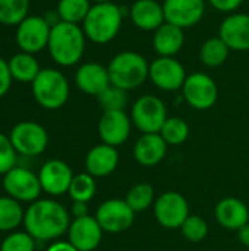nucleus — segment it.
Listing matches in <instances>:
<instances>
[{
  "instance_id": "1",
  "label": "nucleus",
  "mask_w": 249,
  "mask_h": 251,
  "mask_svg": "<svg viewBox=\"0 0 249 251\" xmlns=\"http://www.w3.org/2000/svg\"><path fill=\"white\" fill-rule=\"evenodd\" d=\"M70 215L63 204L51 199H38L25 210V231L35 241H53L68 232Z\"/></svg>"
},
{
  "instance_id": "2",
  "label": "nucleus",
  "mask_w": 249,
  "mask_h": 251,
  "mask_svg": "<svg viewBox=\"0 0 249 251\" xmlns=\"http://www.w3.org/2000/svg\"><path fill=\"white\" fill-rule=\"evenodd\" d=\"M87 37L81 25L59 22L50 31L47 50L54 63L63 68L75 66L85 53Z\"/></svg>"
},
{
  "instance_id": "3",
  "label": "nucleus",
  "mask_w": 249,
  "mask_h": 251,
  "mask_svg": "<svg viewBox=\"0 0 249 251\" xmlns=\"http://www.w3.org/2000/svg\"><path fill=\"white\" fill-rule=\"evenodd\" d=\"M125 15L123 7L114 1L92 3L81 25L87 40L98 46L113 41L122 29Z\"/></svg>"
},
{
  "instance_id": "4",
  "label": "nucleus",
  "mask_w": 249,
  "mask_h": 251,
  "mask_svg": "<svg viewBox=\"0 0 249 251\" xmlns=\"http://www.w3.org/2000/svg\"><path fill=\"white\" fill-rule=\"evenodd\" d=\"M107 71L112 85L131 91L141 87L148 79L150 62L138 51L123 50L110 59Z\"/></svg>"
},
{
  "instance_id": "5",
  "label": "nucleus",
  "mask_w": 249,
  "mask_h": 251,
  "mask_svg": "<svg viewBox=\"0 0 249 251\" xmlns=\"http://www.w3.org/2000/svg\"><path fill=\"white\" fill-rule=\"evenodd\" d=\"M35 101L47 110H57L63 107L69 99L70 87L63 72L54 68H44L40 71L31 84Z\"/></svg>"
},
{
  "instance_id": "6",
  "label": "nucleus",
  "mask_w": 249,
  "mask_h": 251,
  "mask_svg": "<svg viewBox=\"0 0 249 251\" xmlns=\"http://www.w3.org/2000/svg\"><path fill=\"white\" fill-rule=\"evenodd\" d=\"M167 118L164 101L154 94L138 97L131 109V121L142 134H158Z\"/></svg>"
},
{
  "instance_id": "7",
  "label": "nucleus",
  "mask_w": 249,
  "mask_h": 251,
  "mask_svg": "<svg viewBox=\"0 0 249 251\" xmlns=\"http://www.w3.org/2000/svg\"><path fill=\"white\" fill-rule=\"evenodd\" d=\"M9 138L16 153L25 157L40 156L48 146V134L45 128L34 121H22L16 124L10 129Z\"/></svg>"
},
{
  "instance_id": "8",
  "label": "nucleus",
  "mask_w": 249,
  "mask_h": 251,
  "mask_svg": "<svg viewBox=\"0 0 249 251\" xmlns=\"http://www.w3.org/2000/svg\"><path fill=\"white\" fill-rule=\"evenodd\" d=\"M1 187L6 196L18 200L19 203H32L38 200L43 193L38 174L23 166H15L6 175H3Z\"/></svg>"
},
{
  "instance_id": "9",
  "label": "nucleus",
  "mask_w": 249,
  "mask_h": 251,
  "mask_svg": "<svg viewBox=\"0 0 249 251\" xmlns=\"http://www.w3.org/2000/svg\"><path fill=\"white\" fill-rule=\"evenodd\" d=\"M182 97L192 109L208 110L219 99V87L208 74L194 72L189 74L183 82Z\"/></svg>"
},
{
  "instance_id": "10",
  "label": "nucleus",
  "mask_w": 249,
  "mask_h": 251,
  "mask_svg": "<svg viewBox=\"0 0 249 251\" xmlns=\"http://www.w3.org/2000/svg\"><path fill=\"white\" fill-rule=\"evenodd\" d=\"M95 219L104 232L120 234L134 225L135 212L131 209L125 199H110L98 206Z\"/></svg>"
},
{
  "instance_id": "11",
  "label": "nucleus",
  "mask_w": 249,
  "mask_h": 251,
  "mask_svg": "<svg viewBox=\"0 0 249 251\" xmlns=\"http://www.w3.org/2000/svg\"><path fill=\"white\" fill-rule=\"evenodd\" d=\"M154 216L163 228L181 229L189 216V204L181 193L166 191L154 201Z\"/></svg>"
},
{
  "instance_id": "12",
  "label": "nucleus",
  "mask_w": 249,
  "mask_h": 251,
  "mask_svg": "<svg viewBox=\"0 0 249 251\" xmlns=\"http://www.w3.org/2000/svg\"><path fill=\"white\" fill-rule=\"evenodd\" d=\"M185 66L176 57L158 56L150 62L148 79L163 91H178L182 90L186 79Z\"/></svg>"
},
{
  "instance_id": "13",
  "label": "nucleus",
  "mask_w": 249,
  "mask_h": 251,
  "mask_svg": "<svg viewBox=\"0 0 249 251\" xmlns=\"http://www.w3.org/2000/svg\"><path fill=\"white\" fill-rule=\"evenodd\" d=\"M51 26L43 16H26L16 26V44L25 53L35 54L47 49Z\"/></svg>"
},
{
  "instance_id": "14",
  "label": "nucleus",
  "mask_w": 249,
  "mask_h": 251,
  "mask_svg": "<svg viewBox=\"0 0 249 251\" xmlns=\"http://www.w3.org/2000/svg\"><path fill=\"white\" fill-rule=\"evenodd\" d=\"M166 22L182 29L198 25L207 9V0H163Z\"/></svg>"
},
{
  "instance_id": "15",
  "label": "nucleus",
  "mask_w": 249,
  "mask_h": 251,
  "mask_svg": "<svg viewBox=\"0 0 249 251\" xmlns=\"http://www.w3.org/2000/svg\"><path fill=\"white\" fill-rule=\"evenodd\" d=\"M73 176L70 166L59 159L47 160L38 171L41 188L51 197H59L68 193Z\"/></svg>"
},
{
  "instance_id": "16",
  "label": "nucleus",
  "mask_w": 249,
  "mask_h": 251,
  "mask_svg": "<svg viewBox=\"0 0 249 251\" xmlns=\"http://www.w3.org/2000/svg\"><path fill=\"white\" fill-rule=\"evenodd\" d=\"M219 37L230 51H249V15L233 12L223 18L219 26Z\"/></svg>"
},
{
  "instance_id": "17",
  "label": "nucleus",
  "mask_w": 249,
  "mask_h": 251,
  "mask_svg": "<svg viewBox=\"0 0 249 251\" xmlns=\"http://www.w3.org/2000/svg\"><path fill=\"white\" fill-rule=\"evenodd\" d=\"M103 234L104 231L95 216L87 215L70 222L68 229V241L78 251H94L100 246Z\"/></svg>"
},
{
  "instance_id": "18",
  "label": "nucleus",
  "mask_w": 249,
  "mask_h": 251,
  "mask_svg": "<svg viewBox=\"0 0 249 251\" xmlns=\"http://www.w3.org/2000/svg\"><path fill=\"white\" fill-rule=\"evenodd\" d=\"M131 125L132 121L125 110H107L98 121V135L104 144L117 147L129 138Z\"/></svg>"
},
{
  "instance_id": "19",
  "label": "nucleus",
  "mask_w": 249,
  "mask_h": 251,
  "mask_svg": "<svg viewBox=\"0 0 249 251\" xmlns=\"http://www.w3.org/2000/svg\"><path fill=\"white\" fill-rule=\"evenodd\" d=\"M128 15L131 22L141 31L154 32L166 22L163 4L157 0H134Z\"/></svg>"
},
{
  "instance_id": "20",
  "label": "nucleus",
  "mask_w": 249,
  "mask_h": 251,
  "mask_svg": "<svg viewBox=\"0 0 249 251\" xmlns=\"http://www.w3.org/2000/svg\"><path fill=\"white\" fill-rule=\"evenodd\" d=\"M75 84L82 93L97 97L110 85L107 66L98 62H87L79 65L75 72Z\"/></svg>"
},
{
  "instance_id": "21",
  "label": "nucleus",
  "mask_w": 249,
  "mask_h": 251,
  "mask_svg": "<svg viewBox=\"0 0 249 251\" xmlns=\"http://www.w3.org/2000/svg\"><path fill=\"white\" fill-rule=\"evenodd\" d=\"M119 165V151L117 147L109 144H98L94 146L85 157V169L94 178H104L109 176L116 171Z\"/></svg>"
},
{
  "instance_id": "22",
  "label": "nucleus",
  "mask_w": 249,
  "mask_h": 251,
  "mask_svg": "<svg viewBox=\"0 0 249 251\" xmlns=\"http://www.w3.org/2000/svg\"><path fill=\"white\" fill-rule=\"evenodd\" d=\"M214 216L219 225L229 231H239L244 225L249 224L248 206L236 197L222 199L216 204Z\"/></svg>"
},
{
  "instance_id": "23",
  "label": "nucleus",
  "mask_w": 249,
  "mask_h": 251,
  "mask_svg": "<svg viewBox=\"0 0 249 251\" xmlns=\"http://www.w3.org/2000/svg\"><path fill=\"white\" fill-rule=\"evenodd\" d=\"M167 147L160 134H142L134 146V157L141 166H156L166 157Z\"/></svg>"
},
{
  "instance_id": "24",
  "label": "nucleus",
  "mask_w": 249,
  "mask_h": 251,
  "mask_svg": "<svg viewBox=\"0 0 249 251\" xmlns=\"http://www.w3.org/2000/svg\"><path fill=\"white\" fill-rule=\"evenodd\" d=\"M185 29L164 22L153 32V49L157 56L175 57L185 46Z\"/></svg>"
},
{
  "instance_id": "25",
  "label": "nucleus",
  "mask_w": 249,
  "mask_h": 251,
  "mask_svg": "<svg viewBox=\"0 0 249 251\" xmlns=\"http://www.w3.org/2000/svg\"><path fill=\"white\" fill-rule=\"evenodd\" d=\"M9 69L10 75L15 81L23 82V84H32L37 75L40 74L41 68L38 60L31 53H16L9 59Z\"/></svg>"
},
{
  "instance_id": "26",
  "label": "nucleus",
  "mask_w": 249,
  "mask_h": 251,
  "mask_svg": "<svg viewBox=\"0 0 249 251\" xmlns=\"http://www.w3.org/2000/svg\"><path fill=\"white\" fill-rule=\"evenodd\" d=\"M230 49L227 44L217 35L207 38L200 49V60L207 68H219L229 57Z\"/></svg>"
},
{
  "instance_id": "27",
  "label": "nucleus",
  "mask_w": 249,
  "mask_h": 251,
  "mask_svg": "<svg viewBox=\"0 0 249 251\" xmlns=\"http://www.w3.org/2000/svg\"><path fill=\"white\" fill-rule=\"evenodd\" d=\"M25 210L21 203L9 196L0 197V232H13L23 224Z\"/></svg>"
},
{
  "instance_id": "28",
  "label": "nucleus",
  "mask_w": 249,
  "mask_h": 251,
  "mask_svg": "<svg viewBox=\"0 0 249 251\" xmlns=\"http://www.w3.org/2000/svg\"><path fill=\"white\" fill-rule=\"evenodd\" d=\"M91 0H59L56 10L63 22L82 24L91 9Z\"/></svg>"
},
{
  "instance_id": "29",
  "label": "nucleus",
  "mask_w": 249,
  "mask_h": 251,
  "mask_svg": "<svg viewBox=\"0 0 249 251\" xmlns=\"http://www.w3.org/2000/svg\"><path fill=\"white\" fill-rule=\"evenodd\" d=\"M95 193H97L95 178L92 175H90L88 172L75 175L70 182L69 191H68L72 201H82V203L91 201L94 199Z\"/></svg>"
},
{
  "instance_id": "30",
  "label": "nucleus",
  "mask_w": 249,
  "mask_h": 251,
  "mask_svg": "<svg viewBox=\"0 0 249 251\" xmlns=\"http://www.w3.org/2000/svg\"><path fill=\"white\" fill-rule=\"evenodd\" d=\"M154 188L151 184L147 182H139L136 185H134L128 193H126V203L131 206V209L138 213V212H144L148 207L153 206V203L156 201V194H154Z\"/></svg>"
},
{
  "instance_id": "31",
  "label": "nucleus",
  "mask_w": 249,
  "mask_h": 251,
  "mask_svg": "<svg viewBox=\"0 0 249 251\" xmlns=\"http://www.w3.org/2000/svg\"><path fill=\"white\" fill-rule=\"evenodd\" d=\"M167 146H181L189 137V125L185 119L178 116H170L164 122L163 128L158 132Z\"/></svg>"
},
{
  "instance_id": "32",
  "label": "nucleus",
  "mask_w": 249,
  "mask_h": 251,
  "mask_svg": "<svg viewBox=\"0 0 249 251\" xmlns=\"http://www.w3.org/2000/svg\"><path fill=\"white\" fill-rule=\"evenodd\" d=\"M29 10V0H0V24L19 25Z\"/></svg>"
},
{
  "instance_id": "33",
  "label": "nucleus",
  "mask_w": 249,
  "mask_h": 251,
  "mask_svg": "<svg viewBox=\"0 0 249 251\" xmlns=\"http://www.w3.org/2000/svg\"><path fill=\"white\" fill-rule=\"evenodd\" d=\"M97 100H98V103L104 112H107V110H125V107L128 104V91L110 84L106 90H103L97 96Z\"/></svg>"
},
{
  "instance_id": "34",
  "label": "nucleus",
  "mask_w": 249,
  "mask_h": 251,
  "mask_svg": "<svg viewBox=\"0 0 249 251\" xmlns=\"http://www.w3.org/2000/svg\"><path fill=\"white\" fill-rule=\"evenodd\" d=\"M181 232L183 238L189 243H201L208 235L207 222L197 215H189L186 221L181 226Z\"/></svg>"
},
{
  "instance_id": "35",
  "label": "nucleus",
  "mask_w": 249,
  "mask_h": 251,
  "mask_svg": "<svg viewBox=\"0 0 249 251\" xmlns=\"http://www.w3.org/2000/svg\"><path fill=\"white\" fill-rule=\"evenodd\" d=\"M0 251H35V240L26 231H13L1 241Z\"/></svg>"
},
{
  "instance_id": "36",
  "label": "nucleus",
  "mask_w": 249,
  "mask_h": 251,
  "mask_svg": "<svg viewBox=\"0 0 249 251\" xmlns=\"http://www.w3.org/2000/svg\"><path fill=\"white\" fill-rule=\"evenodd\" d=\"M18 153L9 138V135L0 132V175H6L16 166Z\"/></svg>"
},
{
  "instance_id": "37",
  "label": "nucleus",
  "mask_w": 249,
  "mask_h": 251,
  "mask_svg": "<svg viewBox=\"0 0 249 251\" xmlns=\"http://www.w3.org/2000/svg\"><path fill=\"white\" fill-rule=\"evenodd\" d=\"M207 1L214 10L229 15L238 12V9L244 4L245 0H207Z\"/></svg>"
},
{
  "instance_id": "38",
  "label": "nucleus",
  "mask_w": 249,
  "mask_h": 251,
  "mask_svg": "<svg viewBox=\"0 0 249 251\" xmlns=\"http://www.w3.org/2000/svg\"><path fill=\"white\" fill-rule=\"evenodd\" d=\"M12 81H13V78L10 75L9 63L3 57H0V97H3L9 93Z\"/></svg>"
},
{
  "instance_id": "39",
  "label": "nucleus",
  "mask_w": 249,
  "mask_h": 251,
  "mask_svg": "<svg viewBox=\"0 0 249 251\" xmlns=\"http://www.w3.org/2000/svg\"><path fill=\"white\" fill-rule=\"evenodd\" d=\"M70 213H72L73 219L87 216V215H88V206H87V203H82V201H73L72 209H70Z\"/></svg>"
},
{
  "instance_id": "40",
  "label": "nucleus",
  "mask_w": 249,
  "mask_h": 251,
  "mask_svg": "<svg viewBox=\"0 0 249 251\" xmlns=\"http://www.w3.org/2000/svg\"><path fill=\"white\" fill-rule=\"evenodd\" d=\"M45 251H78L69 241H54Z\"/></svg>"
},
{
  "instance_id": "41",
  "label": "nucleus",
  "mask_w": 249,
  "mask_h": 251,
  "mask_svg": "<svg viewBox=\"0 0 249 251\" xmlns=\"http://www.w3.org/2000/svg\"><path fill=\"white\" fill-rule=\"evenodd\" d=\"M43 18L45 19V22H47L51 28H53L54 25H57L59 22H62L60 15H59V12H57V10H48V12H45Z\"/></svg>"
},
{
  "instance_id": "42",
  "label": "nucleus",
  "mask_w": 249,
  "mask_h": 251,
  "mask_svg": "<svg viewBox=\"0 0 249 251\" xmlns=\"http://www.w3.org/2000/svg\"><path fill=\"white\" fill-rule=\"evenodd\" d=\"M238 238L239 243L245 247H249V224L244 225L239 231H238Z\"/></svg>"
},
{
  "instance_id": "43",
  "label": "nucleus",
  "mask_w": 249,
  "mask_h": 251,
  "mask_svg": "<svg viewBox=\"0 0 249 251\" xmlns=\"http://www.w3.org/2000/svg\"><path fill=\"white\" fill-rule=\"evenodd\" d=\"M92 3H104V1H113V0H91Z\"/></svg>"
}]
</instances>
